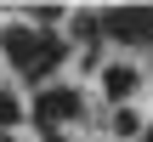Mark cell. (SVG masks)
Returning a JSON list of instances; mask_svg holds the SVG:
<instances>
[{
  "label": "cell",
  "instance_id": "3957f363",
  "mask_svg": "<svg viewBox=\"0 0 153 142\" xmlns=\"http://www.w3.org/2000/svg\"><path fill=\"white\" fill-rule=\"evenodd\" d=\"M17 114H23V108H17V97H6V91H0V125H11Z\"/></svg>",
  "mask_w": 153,
  "mask_h": 142
},
{
  "label": "cell",
  "instance_id": "7a4b0ae2",
  "mask_svg": "<svg viewBox=\"0 0 153 142\" xmlns=\"http://www.w3.org/2000/svg\"><path fill=\"white\" fill-rule=\"evenodd\" d=\"M102 85H108V97H131L136 68H125V63H119V68H108V74H102Z\"/></svg>",
  "mask_w": 153,
  "mask_h": 142
},
{
  "label": "cell",
  "instance_id": "6da1fadb",
  "mask_svg": "<svg viewBox=\"0 0 153 142\" xmlns=\"http://www.w3.org/2000/svg\"><path fill=\"white\" fill-rule=\"evenodd\" d=\"M34 114H40V125H57V120H74V114H79V97H74V91H45V97L34 102Z\"/></svg>",
  "mask_w": 153,
  "mask_h": 142
},
{
  "label": "cell",
  "instance_id": "5b68a950",
  "mask_svg": "<svg viewBox=\"0 0 153 142\" xmlns=\"http://www.w3.org/2000/svg\"><path fill=\"white\" fill-rule=\"evenodd\" d=\"M6 142H11V137H6Z\"/></svg>",
  "mask_w": 153,
  "mask_h": 142
},
{
  "label": "cell",
  "instance_id": "277c9868",
  "mask_svg": "<svg viewBox=\"0 0 153 142\" xmlns=\"http://www.w3.org/2000/svg\"><path fill=\"white\" fill-rule=\"evenodd\" d=\"M148 142H153V131H148Z\"/></svg>",
  "mask_w": 153,
  "mask_h": 142
}]
</instances>
